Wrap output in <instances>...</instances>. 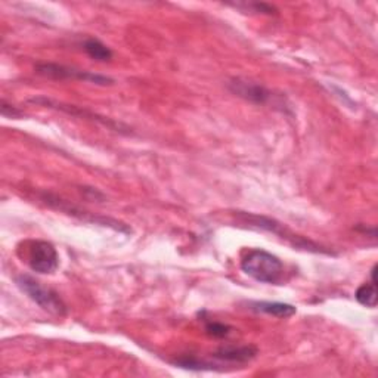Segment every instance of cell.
<instances>
[{
    "instance_id": "1",
    "label": "cell",
    "mask_w": 378,
    "mask_h": 378,
    "mask_svg": "<svg viewBox=\"0 0 378 378\" xmlns=\"http://www.w3.org/2000/svg\"><path fill=\"white\" fill-rule=\"evenodd\" d=\"M241 269L257 283L272 285H281L285 275L281 259L262 248L248 251L241 260Z\"/></svg>"
},
{
    "instance_id": "2",
    "label": "cell",
    "mask_w": 378,
    "mask_h": 378,
    "mask_svg": "<svg viewBox=\"0 0 378 378\" xmlns=\"http://www.w3.org/2000/svg\"><path fill=\"white\" fill-rule=\"evenodd\" d=\"M236 217H238V222L243 223V225H245L247 228L271 232L279 238H283V240L290 243L294 248H303L306 251H313V253H328L330 255L328 250L322 248L320 245L312 243L311 240H306V238H303V236L294 235L292 232L285 229L284 225H281V223H278L276 220H274L271 217H264V216H259V215H253V213H244V212H236Z\"/></svg>"
},
{
    "instance_id": "3",
    "label": "cell",
    "mask_w": 378,
    "mask_h": 378,
    "mask_svg": "<svg viewBox=\"0 0 378 378\" xmlns=\"http://www.w3.org/2000/svg\"><path fill=\"white\" fill-rule=\"evenodd\" d=\"M15 284L24 294L29 296L30 300H33L45 312L55 316L67 315V306L60 297V294L50 288L43 287L33 276L25 274L18 275L15 276Z\"/></svg>"
},
{
    "instance_id": "4",
    "label": "cell",
    "mask_w": 378,
    "mask_h": 378,
    "mask_svg": "<svg viewBox=\"0 0 378 378\" xmlns=\"http://www.w3.org/2000/svg\"><path fill=\"white\" fill-rule=\"evenodd\" d=\"M25 247V262L30 269L41 274L50 275L58 269L60 256L55 245L43 240H32L24 243Z\"/></svg>"
},
{
    "instance_id": "5",
    "label": "cell",
    "mask_w": 378,
    "mask_h": 378,
    "mask_svg": "<svg viewBox=\"0 0 378 378\" xmlns=\"http://www.w3.org/2000/svg\"><path fill=\"white\" fill-rule=\"evenodd\" d=\"M36 69H37L39 74L49 77V79H57V80L73 79V80L93 83V85H100V86H108V85H113L114 83V80L108 76L96 74L92 72H85V69H79L74 67H67V65L53 64V62L37 64Z\"/></svg>"
},
{
    "instance_id": "6",
    "label": "cell",
    "mask_w": 378,
    "mask_h": 378,
    "mask_svg": "<svg viewBox=\"0 0 378 378\" xmlns=\"http://www.w3.org/2000/svg\"><path fill=\"white\" fill-rule=\"evenodd\" d=\"M228 89L235 96H240L243 97V100L251 104H257V105H268L274 101V97H275V95L269 89L262 86L260 83L240 79V77L231 79L228 83Z\"/></svg>"
},
{
    "instance_id": "7",
    "label": "cell",
    "mask_w": 378,
    "mask_h": 378,
    "mask_svg": "<svg viewBox=\"0 0 378 378\" xmlns=\"http://www.w3.org/2000/svg\"><path fill=\"white\" fill-rule=\"evenodd\" d=\"M259 353L256 346H223L213 353V358L228 363H245Z\"/></svg>"
},
{
    "instance_id": "8",
    "label": "cell",
    "mask_w": 378,
    "mask_h": 378,
    "mask_svg": "<svg viewBox=\"0 0 378 378\" xmlns=\"http://www.w3.org/2000/svg\"><path fill=\"white\" fill-rule=\"evenodd\" d=\"M30 102L33 104H39V105H43V107H49V108H57V109H61L64 111V113H68L72 116H79V117H83V119H92L95 121H100V123H104L105 126H108V128H113V129H120V126H117L114 121L111 120H105L102 117H97L96 114H92L89 113V111H85L81 109L79 107H74V105H64V104H58L52 100H48V97H34V100H30Z\"/></svg>"
},
{
    "instance_id": "9",
    "label": "cell",
    "mask_w": 378,
    "mask_h": 378,
    "mask_svg": "<svg viewBox=\"0 0 378 378\" xmlns=\"http://www.w3.org/2000/svg\"><path fill=\"white\" fill-rule=\"evenodd\" d=\"M248 309L257 313L271 315L275 318H290L292 315H296L297 312V309L292 304L278 302H250Z\"/></svg>"
},
{
    "instance_id": "10",
    "label": "cell",
    "mask_w": 378,
    "mask_h": 378,
    "mask_svg": "<svg viewBox=\"0 0 378 378\" xmlns=\"http://www.w3.org/2000/svg\"><path fill=\"white\" fill-rule=\"evenodd\" d=\"M83 49H85V52L95 61L107 62L113 58V50H111L107 45H104L101 40L93 39V37L85 40V43H83Z\"/></svg>"
},
{
    "instance_id": "11",
    "label": "cell",
    "mask_w": 378,
    "mask_h": 378,
    "mask_svg": "<svg viewBox=\"0 0 378 378\" xmlns=\"http://www.w3.org/2000/svg\"><path fill=\"white\" fill-rule=\"evenodd\" d=\"M377 281H371L368 284H362L358 290L355 297L359 304L370 307V309H374L377 306Z\"/></svg>"
},
{
    "instance_id": "12",
    "label": "cell",
    "mask_w": 378,
    "mask_h": 378,
    "mask_svg": "<svg viewBox=\"0 0 378 378\" xmlns=\"http://www.w3.org/2000/svg\"><path fill=\"white\" fill-rule=\"evenodd\" d=\"M175 365L185 368V370H191V371H200V370H213L215 365L213 363H210L207 360H203L197 356H182L173 360Z\"/></svg>"
},
{
    "instance_id": "13",
    "label": "cell",
    "mask_w": 378,
    "mask_h": 378,
    "mask_svg": "<svg viewBox=\"0 0 378 378\" xmlns=\"http://www.w3.org/2000/svg\"><path fill=\"white\" fill-rule=\"evenodd\" d=\"M231 6L243 9L244 12L251 11V12H256V13H264V15H276L278 13V9L272 5H268V4H234Z\"/></svg>"
},
{
    "instance_id": "14",
    "label": "cell",
    "mask_w": 378,
    "mask_h": 378,
    "mask_svg": "<svg viewBox=\"0 0 378 378\" xmlns=\"http://www.w3.org/2000/svg\"><path fill=\"white\" fill-rule=\"evenodd\" d=\"M205 331L208 335L216 339H223L231 332V327L227 324H222V322L217 320H210L205 324Z\"/></svg>"
},
{
    "instance_id": "15",
    "label": "cell",
    "mask_w": 378,
    "mask_h": 378,
    "mask_svg": "<svg viewBox=\"0 0 378 378\" xmlns=\"http://www.w3.org/2000/svg\"><path fill=\"white\" fill-rule=\"evenodd\" d=\"M0 111H2V116L6 119H21L24 116L21 109L8 104L6 101H2V104H0Z\"/></svg>"
}]
</instances>
